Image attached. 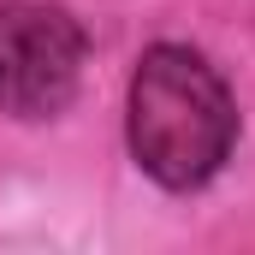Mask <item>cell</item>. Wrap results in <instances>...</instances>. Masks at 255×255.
Returning a JSON list of instances; mask_svg holds the SVG:
<instances>
[{"label": "cell", "instance_id": "2", "mask_svg": "<svg viewBox=\"0 0 255 255\" xmlns=\"http://www.w3.org/2000/svg\"><path fill=\"white\" fill-rule=\"evenodd\" d=\"M83 77V30L71 12L42 0L0 6V113L48 119L77 95Z\"/></svg>", "mask_w": 255, "mask_h": 255}, {"label": "cell", "instance_id": "1", "mask_svg": "<svg viewBox=\"0 0 255 255\" xmlns=\"http://www.w3.org/2000/svg\"><path fill=\"white\" fill-rule=\"evenodd\" d=\"M238 142V107L214 65L190 48H148L130 77V154L136 166L166 184L196 190L208 184Z\"/></svg>", "mask_w": 255, "mask_h": 255}]
</instances>
